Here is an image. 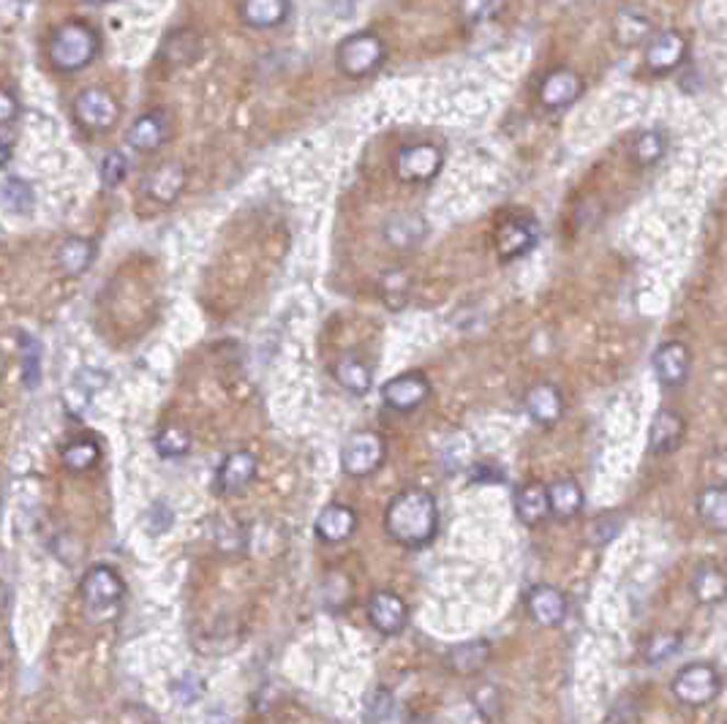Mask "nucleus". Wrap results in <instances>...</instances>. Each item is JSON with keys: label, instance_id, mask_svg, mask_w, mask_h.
Wrapping results in <instances>:
<instances>
[{"label": "nucleus", "instance_id": "1", "mask_svg": "<svg viewBox=\"0 0 727 724\" xmlns=\"http://www.w3.org/2000/svg\"><path fill=\"white\" fill-rule=\"evenodd\" d=\"M385 526L387 535L404 548H425L439 529L436 496L425 487H406L387 504Z\"/></svg>", "mask_w": 727, "mask_h": 724}, {"label": "nucleus", "instance_id": "2", "mask_svg": "<svg viewBox=\"0 0 727 724\" xmlns=\"http://www.w3.org/2000/svg\"><path fill=\"white\" fill-rule=\"evenodd\" d=\"M95 55H99V33L84 22H66L49 36V64H53V69L66 71V74H75V71L90 66Z\"/></svg>", "mask_w": 727, "mask_h": 724}, {"label": "nucleus", "instance_id": "3", "mask_svg": "<svg viewBox=\"0 0 727 724\" xmlns=\"http://www.w3.org/2000/svg\"><path fill=\"white\" fill-rule=\"evenodd\" d=\"M673 698L686 709H706L723 692V676L712 662H686L670 681Z\"/></svg>", "mask_w": 727, "mask_h": 724}, {"label": "nucleus", "instance_id": "4", "mask_svg": "<svg viewBox=\"0 0 727 724\" xmlns=\"http://www.w3.org/2000/svg\"><path fill=\"white\" fill-rule=\"evenodd\" d=\"M123 594H126V583L112 566H93L82 577L84 613L93 621L115 619L117 610H121Z\"/></svg>", "mask_w": 727, "mask_h": 724}, {"label": "nucleus", "instance_id": "5", "mask_svg": "<svg viewBox=\"0 0 727 724\" xmlns=\"http://www.w3.org/2000/svg\"><path fill=\"white\" fill-rule=\"evenodd\" d=\"M385 42L376 33H354V36L343 38L336 49V64L341 74L352 77V80H363V77L374 74L382 64H385Z\"/></svg>", "mask_w": 727, "mask_h": 724}, {"label": "nucleus", "instance_id": "6", "mask_svg": "<svg viewBox=\"0 0 727 724\" xmlns=\"http://www.w3.org/2000/svg\"><path fill=\"white\" fill-rule=\"evenodd\" d=\"M385 439L374 430H360L343 445L341 466L349 476H368L385 463Z\"/></svg>", "mask_w": 727, "mask_h": 724}, {"label": "nucleus", "instance_id": "7", "mask_svg": "<svg viewBox=\"0 0 727 724\" xmlns=\"http://www.w3.org/2000/svg\"><path fill=\"white\" fill-rule=\"evenodd\" d=\"M442 150L436 145H406L396 156V175L404 183H428L442 170Z\"/></svg>", "mask_w": 727, "mask_h": 724}, {"label": "nucleus", "instance_id": "8", "mask_svg": "<svg viewBox=\"0 0 727 724\" xmlns=\"http://www.w3.org/2000/svg\"><path fill=\"white\" fill-rule=\"evenodd\" d=\"M75 117L88 131H106L121 117V106H117L115 95L101 91V88H88L75 99Z\"/></svg>", "mask_w": 727, "mask_h": 724}, {"label": "nucleus", "instance_id": "9", "mask_svg": "<svg viewBox=\"0 0 727 724\" xmlns=\"http://www.w3.org/2000/svg\"><path fill=\"white\" fill-rule=\"evenodd\" d=\"M537 240H539V227L534 218L512 216L496 229V254H499V260L504 262L521 260L523 254H529V251L537 245Z\"/></svg>", "mask_w": 727, "mask_h": 724}, {"label": "nucleus", "instance_id": "10", "mask_svg": "<svg viewBox=\"0 0 727 724\" xmlns=\"http://www.w3.org/2000/svg\"><path fill=\"white\" fill-rule=\"evenodd\" d=\"M686 58V38L681 31H659L648 38L644 64L651 74H670Z\"/></svg>", "mask_w": 727, "mask_h": 724}, {"label": "nucleus", "instance_id": "11", "mask_svg": "<svg viewBox=\"0 0 727 724\" xmlns=\"http://www.w3.org/2000/svg\"><path fill=\"white\" fill-rule=\"evenodd\" d=\"M431 398V381L420 374V370H409V374L396 376L382 387V401L393 409V412H414L422 403Z\"/></svg>", "mask_w": 727, "mask_h": 724}, {"label": "nucleus", "instance_id": "12", "mask_svg": "<svg viewBox=\"0 0 727 724\" xmlns=\"http://www.w3.org/2000/svg\"><path fill=\"white\" fill-rule=\"evenodd\" d=\"M526 610L534 624L545 627V630H554V627H561L567 621L569 602L561 588L539 583V586H534L532 591L526 594Z\"/></svg>", "mask_w": 727, "mask_h": 724}, {"label": "nucleus", "instance_id": "13", "mask_svg": "<svg viewBox=\"0 0 727 724\" xmlns=\"http://www.w3.org/2000/svg\"><path fill=\"white\" fill-rule=\"evenodd\" d=\"M185 181H189V172L180 161H161L159 166L148 172L139 183V191L145 196H150L159 205H172L180 194H183Z\"/></svg>", "mask_w": 727, "mask_h": 724}, {"label": "nucleus", "instance_id": "14", "mask_svg": "<svg viewBox=\"0 0 727 724\" xmlns=\"http://www.w3.org/2000/svg\"><path fill=\"white\" fill-rule=\"evenodd\" d=\"M692 370V352L690 346L681 344V341H668V344L659 346L654 352V376L662 387L675 390V387L684 384L690 379Z\"/></svg>", "mask_w": 727, "mask_h": 724}, {"label": "nucleus", "instance_id": "15", "mask_svg": "<svg viewBox=\"0 0 727 724\" xmlns=\"http://www.w3.org/2000/svg\"><path fill=\"white\" fill-rule=\"evenodd\" d=\"M368 621L376 632L393 637V634H401L409 624V608L398 594L376 591L368 599Z\"/></svg>", "mask_w": 727, "mask_h": 724}, {"label": "nucleus", "instance_id": "16", "mask_svg": "<svg viewBox=\"0 0 727 724\" xmlns=\"http://www.w3.org/2000/svg\"><path fill=\"white\" fill-rule=\"evenodd\" d=\"M686 439V420L673 409H659L648 428V452L673 455Z\"/></svg>", "mask_w": 727, "mask_h": 724}, {"label": "nucleus", "instance_id": "17", "mask_svg": "<svg viewBox=\"0 0 727 724\" xmlns=\"http://www.w3.org/2000/svg\"><path fill=\"white\" fill-rule=\"evenodd\" d=\"M257 469L259 463L253 452L248 450L229 452L227 458H224L221 469H218L216 491L221 493V496H235V493L246 491V487L253 482V476H257Z\"/></svg>", "mask_w": 727, "mask_h": 724}, {"label": "nucleus", "instance_id": "18", "mask_svg": "<svg viewBox=\"0 0 727 724\" xmlns=\"http://www.w3.org/2000/svg\"><path fill=\"white\" fill-rule=\"evenodd\" d=\"M583 93V80L572 69H554L539 85V104L545 110H565Z\"/></svg>", "mask_w": 727, "mask_h": 724}, {"label": "nucleus", "instance_id": "19", "mask_svg": "<svg viewBox=\"0 0 727 724\" xmlns=\"http://www.w3.org/2000/svg\"><path fill=\"white\" fill-rule=\"evenodd\" d=\"M169 134H172V126H169L167 112L156 110L139 115L137 120H134L132 131H128L126 139L134 150H139V153H150V150H159L161 145L167 142Z\"/></svg>", "mask_w": 727, "mask_h": 724}, {"label": "nucleus", "instance_id": "20", "mask_svg": "<svg viewBox=\"0 0 727 724\" xmlns=\"http://www.w3.org/2000/svg\"><path fill=\"white\" fill-rule=\"evenodd\" d=\"M526 412L534 423L550 428V425L559 423L561 414H565V395H561L559 387L548 384V381H545V384H534L532 390L526 392Z\"/></svg>", "mask_w": 727, "mask_h": 724}, {"label": "nucleus", "instance_id": "21", "mask_svg": "<svg viewBox=\"0 0 727 724\" xmlns=\"http://www.w3.org/2000/svg\"><path fill=\"white\" fill-rule=\"evenodd\" d=\"M690 591H692V597H695V602L706 605V608L725 602L727 599V570L725 566L714 564V561H706V564L697 566L695 575H692Z\"/></svg>", "mask_w": 727, "mask_h": 724}, {"label": "nucleus", "instance_id": "22", "mask_svg": "<svg viewBox=\"0 0 727 724\" xmlns=\"http://www.w3.org/2000/svg\"><path fill=\"white\" fill-rule=\"evenodd\" d=\"M357 529V515H354L352 507L347 504H330L325 507L322 513L317 515V524H314V531L317 537L327 544H338L354 535Z\"/></svg>", "mask_w": 727, "mask_h": 724}, {"label": "nucleus", "instance_id": "23", "mask_svg": "<svg viewBox=\"0 0 727 724\" xmlns=\"http://www.w3.org/2000/svg\"><path fill=\"white\" fill-rule=\"evenodd\" d=\"M385 240L387 245L398 251H409L414 245H420L428 234V223L425 218L417 216V212H396L385 221Z\"/></svg>", "mask_w": 727, "mask_h": 724}, {"label": "nucleus", "instance_id": "24", "mask_svg": "<svg viewBox=\"0 0 727 724\" xmlns=\"http://www.w3.org/2000/svg\"><path fill=\"white\" fill-rule=\"evenodd\" d=\"M515 513L518 520L529 529L545 524L550 518V496L548 485H539V482H529L521 491L515 493Z\"/></svg>", "mask_w": 727, "mask_h": 724}, {"label": "nucleus", "instance_id": "25", "mask_svg": "<svg viewBox=\"0 0 727 724\" xmlns=\"http://www.w3.org/2000/svg\"><path fill=\"white\" fill-rule=\"evenodd\" d=\"M695 509L706 529L727 535V482L703 487L695 498Z\"/></svg>", "mask_w": 727, "mask_h": 724}, {"label": "nucleus", "instance_id": "26", "mask_svg": "<svg viewBox=\"0 0 727 724\" xmlns=\"http://www.w3.org/2000/svg\"><path fill=\"white\" fill-rule=\"evenodd\" d=\"M548 496H550V515L556 520H575L580 513H583V491H580L578 482L572 476H561V480L550 482L548 485Z\"/></svg>", "mask_w": 727, "mask_h": 724}, {"label": "nucleus", "instance_id": "27", "mask_svg": "<svg viewBox=\"0 0 727 724\" xmlns=\"http://www.w3.org/2000/svg\"><path fill=\"white\" fill-rule=\"evenodd\" d=\"M289 16V0H242L240 20L257 31L279 27Z\"/></svg>", "mask_w": 727, "mask_h": 724}, {"label": "nucleus", "instance_id": "28", "mask_svg": "<svg viewBox=\"0 0 727 724\" xmlns=\"http://www.w3.org/2000/svg\"><path fill=\"white\" fill-rule=\"evenodd\" d=\"M488 659H490L488 640H469V643H461L455 645V648H450L447 667L455 673V676L472 678L480 670H485Z\"/></svg>", "mask_w": 727, "mask_h": 724}, {"label": "nucleus", "instance_id": "29", "mask_svg": "<svg viewBox=\"0 0 727 724\" xmlns=\"http://www.w3.org/2000/svg\"><path fill=\"white\" fill-rule=\"evenodd\" d=\"M332 376H336L338 384L352 392V395H368L371 384H374V374H371L368 365L360 360L357 355L341 357V360L332 365Z\"/></svg>", "mask_w": 727, "mask_h": 724}, {"label": "nucleus", "instance_id": "30", "mask_svg": "<svg viewBox=\"0 0 727 724\" xmlns=\"http://www.w3.org/2000/svg\"><path fill=\"white\" fill-rule=\"evenodd\" d=\"M95 256V245L84 238H69L64 245L58 249V271L66 275V278H80V275L93 265Z\"/></svg>", "mask_w": 727, "mask_h": 724}, {"label": "nucleus", "instance_id": "31", "mask_svg": "<svg viewBox=\"0 0 727 724\" xmlns=\"http://www.w3.org/2000/svg\"><path fill=\"white\" fill-rule=\"evenodd\" d=\"M629 153H633V161L638 166L659 164L662 156L668 153V134L659 131V128H646V131H640L638 137L633 139Z\"/></svg>", "mask_w": 727, "mask_h": 724}, {"label": "nucleus", "instance_id": "32", "mask_svg": "<svg viewBox=\"0 0 727 724\" xmlns=\"http://www.w3.org/2000/svg\"><path fill=\"white\" fill-rule=\"evenodd\" d=\"M20 365H22V384L27 390H36L42 381V344L31 333H20Z\"/></svg>", "mask_w": 727, "mask_h": 724}, {"label": "nucleus", "instance_id": "33", "mask_svg": "<svg viewBox=\"0 0 727 724\" xmlns=\"http://www.w3.org/2000/svg\"><path fill=\"white\" fill-rule=\"evenodd\" d=\"M200 55V36H196L194 31H189V27H183V31H174L172 36L163 42V58L169 60V64H191V60Z\"/></svg>", "mask_w": 727, "mask_h": 724}, {"label": "nucleus", "instance_id": "34", "mask_svg": "<svg viewBox=\"0 0 727 724\" xmlns=\"http://www.w3.org/2000/svg\"><path fill=\"white\" fill-rule=\"evenodd\" d=\"M684 645V634L681 632H657L646 640L644 645V659L648 665H662V662L673 659Z\"/></svg>", "mask_w": 727, "mask_h": 724}, {"label": "nucleus", "instance_id": "35", "mask_svg": "<svg viewBox=\"0 0 727 724\" xmlns=\"http://www.w3.org/2000/svg\"><path fill=\"white\" fill-rule=\"evenodd\" d=\"M60 460L69 471H88L101 460V447L90 439H75L64 447Z\"/></svg>", "mask_w": 727, "mask_h": 724}, {"label": "nucleus", "instance_id": "36", "mask_svg": "<svg viewBox=\"0 0 727 724\" xmlns=\"http://www.w3.org/2000/svg\"><path fill=\"white\" fill-rule=\"evenodd\" d=\"M365 724H396V694L376 687L365 698Z\"/></svg>", "mask_w": 727, "mask_h": 724}, {"label": "nucleus", "instance_id": "37", "mask_svg": "<svg viewBox=\"0 0 727 724\" xmlns=\"http://www.w3.org/2000/svg\"><path fill=\"white\" fill-rule=\"evenodd\" d=\"M33 205H36V196L33 188L22 177H5L3 183V207L14 216H31Z\"/></svg>", "mask_w": 727, "mask_h": 724}, {"label": "nucleus", "instance_id": "38", "mask_svg": "<svg viewBox=\"0 0 727 724\" xmlns=\"http://www.w3.org/2000/svg\"><path fill=\"white\" fill-rule=\"evenodd\" d=\"M409 289H411V280L409 275L404 271H390L382 275L379 280V291H382V300H385L387 308H404L406 300H409Z\"/></svg>", "mask_w": 727, "mask_h": 724}, {"label": "nucleus", "instance_id": "39", "mask_svg": "<svg viewBox=\"0 0 727 724\" xmlns=\"http://www.w3.org/2000/svg\"><path fill=\"white\" fill-rule=\"evenodd\" d=\"M154 445L161 458H183L191 450V436L180 425H167V428L159 430Z\"/></svg>", "mask_w": 727, "mask_h": 724}, {"label": "nucleus", "instance_id": "40", "mask_svg": "<svg viewBox=\"0 0 727 724\" xmlns=\"http://www.w3.org/2000/svg\"><path fill=\"white\" fill-rule=\"evenodd\" d=\"M624 518L618 513H605L600 518L591 520L589 526V540L594 544H607L611 540H616L618 531H622Z\"/></svg>", "mask_w": 727, "mask_h": 724}, {"label": "nucleus", "instance_id": "41", "mask_svg": "<svg viewBox=\"0 0 727 724\" xmlns=\"http://www.w3.org/2000/svg\"><path fill=\"white\" fill-rule=\"evenodd\" d=\"M101 183H104V188H115V185L123 183V177H126L128 172V164H126V156L121 153V150H110V153L104 156V161H101Z\"/></svg>", "mask_w": 727, "mask_h": 724}, {"label": "nucleus", "instance_id": "42", "mask_svg": "<svg viewBox=\"0 0 727 724\" xmlns=\"http://www.w3.org/2000/svg\"><path fill=\"white\" fill-rule=\"evenodd\" d=\"M169 692H172V698L178 700L180 705H191V703H196V698H202V692H205V683H202V678L194 676V673H185V676H180L178 681L169 687Z\"/></svg>", "mask_w": 727, "mask_h": 724}, {"label": "nucleus", "instance_id": "43", "mask_svg": "<svg viewBox=\"0 0 727 724\" xmlns=\"http://www.w3.org/2000/svg\"><path fill=\"white\" fill-rule=\"evenodd\" d=\"M174 524V513L163 502L150 504L148 515H145V526H148L150 535H167Z\"/></svg>", "mask_w": 727, "mask_h": 724}, {"label": "nucleus", "instance_id": "44", "mask_svg": "<svg viewBox=\"0 0 727 724\" xmlns=\"http://www.w3.org/2000/svg\"><path fill=\"white\" fill-rule=\"evenodd\" d=\"M501 0H461V14L466 22H485L499 11Z\"/></svg>", "mask_w": 727, "mask_h": 724}, {"label": "nucleus", "instance_id": "45", "mask_svg": "<svg viewBox=\"0 0 727 724\" xmlns=\"http://www.w3.org/2000/svg\"><path fill=\"white\" fill-rule=\"evenodd\" d=\"M16 115H20V101H16L11 88H3V95H0V126L14 128Z\"/></svg>", "mask_w": 727, "mask_h": 724}, {"label": "nucleus", "instance_id": "46", "mask_svg": "<svg viewBox=\"0 0 727 724\" xmlns=\"http://www.w3.org/2000/svg\"><path fill=\"white\" fill-rule=\"evenodd\" d=\"M501 476H504V474H501L499 469H493V463H488V460H485V463L477 466L475 480H480V482H499Z\"/></svg>", "mask_w": 727, "mask_h": 724}, {"label": "nucleus", "instance_id": "47", "mask_svg": "<svg viewBox=\"0 0 727 724\" xmlns=\"http://www.w3.org/2000/svg\"><path fill=\"white\" fill-rule=\"evenodd\" d=\"M27 0H5V5H25Z\"/></svg>", "mask_w": 727, "mask_h": 724}, {"label": "nucleus", "instance_id": "48", "mask_svg": "<svg viewBox=\"0 0 727 724\" xmlns=\"http://www.w3.org/2000/svg\"><path fill=\"white\" fill-rule=\"evenodd\" d=\"M84 3H93V5H104V3H112V0H84Z\"/></svg>", "mask_w": 727, "mask_h": 724}]
</instances>
